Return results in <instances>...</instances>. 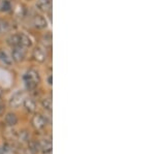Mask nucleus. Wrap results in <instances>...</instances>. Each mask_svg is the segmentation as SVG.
Masks as SVG:
<instances>
[{
	"label": "nucleus",
	"mask_w": 155,
	"mask_h": 154,
	"mask_svg": "<svg viewBox=\"0 0 155 154\" xmlns=\"http://www.w3.org/2000/svg\"><path fill=\"white\" fill-rule=\"evenodd\" d=\"M2 93H3V91H2V88L0 87V98H1V96H2Z\"/></svg>",
	"instance_id": "obj_21"
},
{
	"label": "nucleus",
	"mask_w": 155,
	"mask_h": 154,
	"mask_svg": "<svg viewBox=\"0 0 155 154\" xmlns=\"http://www.w3.org/2000/svg\"><path fill=\"white\" fill-rule=\"evenodd\" d=\"M0 154H1V149H0Z\"/></svg>",
	"instance_id": "obj_22"
},
{
	"label": "nucleus",
	"mask_w": 155,
	"mask_h": 154,
	"mask_svg": "<svg viewBox=\"0 0 155 154\" xmlns=\"http://www.w3.org/2000/svg\"><path fill=\"white\" fill-rule=\"evenodd\" d=\"M11 29V25L6 20H0V34L6 33Z\"/></svg>",
	"instance_id": "obj_15"
},
{
	"label": "nucleus",
	"mask_w": 155,
	"mask_h": 154,
	"mask_svg": "<svg viewBox=\"0 0 155 154\" xmlns=\"http://www.w3.org/2000/svg\"><path fill=\"white\" fill-rule=\"evenodd\" d=\"M4 111H5V106H4V103H0V115H2V114L4 113Z\"/></svg>",
	"instance_id": "obj_20"
},
{
	"label": "nucleus",
	"mask_w": 155,
	"mask_h": 154,
	"mask_svg": "<svg viewBox=\"0 0 155 154\" xmlns=\"http://www.w3.org/2000/svg\"><path fill=\"white\" fill-rule=\"evenodd\" d=\"M7 44L12 48L20 46V34H12L7 38Z\"/></svg>",
	"instance_id": "obj_13"
},
{
	"label": "nucleus",
	"mask_w": 155,
	"mask_h": 154,
	"mask_svg": "<svg viewBox=\"0 0 155 154\" xmlns=\"http://www.w3.org/2000/svg\"><path fill=\"white\" fill-rule=\"evenodd\" d=\"M23 106L28 113H34L36 110V103L33 98H25L23 101Z\"/></svg>",
	"instance_id": "obj_8"
},
{
	"label": "nucleus",
	"mask_w": 155,
	"mask_h": 154,
	"mask_svg": "<svg viewBox=\"0 0 155 154\" xmlns=\"http://www.w3.org/2000/svg\"><path fill=\"white\" fill-rule=\"evenodd\" d=\"M0 60H1L3 63H5V64H12V59L9 57L8 55H7V53L5 51H0Z\"/></svg>",
	"instance_id": "obj_17"
},
{
	"label": "nucleus",
	"mask_w": 155,
	"mask_h": 154,
	"mask_svg": "<svg viewBox=\"0 0 155 154\" xmlns=\"http://www.w3.org/2000/svg\"><path fill=\"white\" fill-rule=\"evenodd\" d=\"M32 23H33L34 27H35L36 29H39V30L46 29L47 27H48L47 19L45 18L44 16H41V15H36V16H34L33 19H32Z\"/></svg>",
	"instance_id": "obj_6"
},
{
	"label": "nucleus",
	"mask_w": 155,
	"mask_h": 154,
	"mask_svg": "<svg viewBox=\"0 0 155 154\" xmlns=\"http://www.w3.org/2000/svg\"><path fill=\"white\" fill-rule=\"evenodd\" d=\"M52 41H53V38H52V34L50 33H47L45 34L44 36L41 37V44H42V47L45 48H51L52 47Z\"/></svg>",
	"instance_id": "obj_14"
},
{
	"label": "nucleus",
	"mask_w": 155,
	"mask_h": 154,
	"mask_svg": "<svg viewBox=\"0 0 155 154\" xmlns=\"http://www.w3.org/2000/svg\"><path fill=\"white\" fill-rule=\"evenodd\" d=\"M26 56V50L21 46L15 47L12 52V59L16 62H22Z\"/></svg>",
	"instance_id": "obj_4"
},
{
	"label": "nucleus",
	"mask_w": 155,
	"mask_h": 154,
	"mask_svg": "<svg viewBox=\"0 0 155 154\" xmlns=\"http://www.w3.org/2000/svg\"><path fill=\"white\" fill-rule=\"evenodd\" d=\"M36 6L41 11H49L52 7V0H37Z\"/></svg>",
	"instance_id": "obj_9"
},
{
	"label": "nucleus",
	"mask_w": 155,
	"mask_h": 154,
	"mask_svg": "<svg viewBox=\"0 0 155 154\" xmlns=\"http://www.w3.org/2000/svg\"><path fill=\"white\" fill-rule=\"evenodd\" d=\"M17 140L20 144H27L29 142V133L27 130H22L20 131L18 135H16Z\"/></svg>",
	"instance_id": "obj_12"
},
{
	"label": "nucleus",
	"mask_w": 155,
	"mask_h": 154,
	"mask_svg": "<svg viewBox=\"0 0 155 154\" xmlns=\"http://www.w3.org/2000/svg\"><path fill=\"white\" fill-rule=\"evenodd\" d=\"M32 57L33 59L39 63H42L47 60L48 58V52H47V49L42 46H38L36 47L35 49L33 50V53H32Z\"/></svg>",
	"instance_id": "obj_2"
},
{
	"label": "nucleus",
	"mask_w": 155,
	"mask_h": 154,
	"mask_svg": "<svg viewBox=\"0 0 155 154\" xmlns=\"http://www.w3.org/2000/svg\"><path fill=\"white\" fill-rule=\"evenodd\" d=\"M20 46L23 48H30L32 46V41L29 35L25 33H20Z\"/></svg>",
	"instance_id": "obj_10"
},
{
	"label": "nucleus",
	"mask_w": 155,
	"mask_h": 154,
	"mask_svg": "<svg viewBox=\"0 0 155 154\" xmlns=\"http://www.w3.org/2000/svg\"><path fill=\"white\" fill-rule=\"evenodd\" d=\"M25 86L28 90H34L41 82V77L35 69H29L24 76Z\"/></svg>",
	"instance_id": "obj_1"
},
{
	"label": "nucleus",
	"mask_w": 155,
	"mask_h": 154,
	"mask_svg": "<svg viewBox=\"0 0 155 154\" xmlns=\"http://www.w3.org/2000/svg\"><path fill=\"white\" fill-rule=\"evenodd\" d=\"M1 154H14V149H12L11 144H4L1 149Z\"/></svg>",
	"instance_id": "obj_19"
},
{
	"label": "nucleus",
	"mask_w": 155,
	"mask_h": 154,
	"mask_svg": "<svg viewBox=\"0 0 155 154\" xmlns=\"http://www.w3.org/2000/svg\"><path fill=\"white\" fill-rule=\"evenodd\" d=\"M24 99H25L24 93L22 91H17L16 93L12 94V96L9 99V106L12 108H19L21 105H23Z\"/></svg>",
	"instance_id": "obj_5"
},
{
	"label": "nucleus",
	"mask_w": 155,
	"mask_h": 154,
	"mask_svg": "<svg viewBox=\"0 0 155 154\" xmlns=\"http://www.w3.org/2000/svg\"><path fill=\"white\" fill-rule=\"evenodd\" d=\"M12 5L8 0H0V11H11Z\"/></svg>",
	"instance_id": "obj_16"
},
{
	"label": "nucleus",
	"mask_w": 155,
	"mask_h": 154,
	"mask_svg": "<svg viewBox=\"0 0 155 154\" xmlns=\"http://www.w3.org/2000/svg\"><path fill=\"white\" fill-rule=\"evenodd\" d=\"M31 124L36 130H41L46 127L47 120L41 114H34V116L31 119Z\"/></svg>",
	"instance_id": "obj_3"
},
{
	"label": "nucleus",
	"mask_w": 155,
	"mask_h": 154,
	"mask_svg": "<svg viewBox=\"0 0 155 154\" xmlns=\"http://www.w3.org/2000/svg\"><path fill=\"white\" fill-rule=\"evenodd\" d=\"M4 121H5V123H6L7 126H9V127H12V126H15L17 123H18V117H17L16 114L8 113V114H6L5 118H4Z\"/></svg>",
	"instance_id": "obj_11"
},
{
	"label": "nucleus",
	"mask_w": 155,
	"mask_h": 154,
	"mask_svg": "<svg viewBox=\"0 0 155 154\" xmlns=\"http://www.w3.org/2000/svg\"><path fill=\"white\" fill-rule=\"evenodd\" d=\"M39 144V151H41L44 154H48L52 152V148H53V144H52L51 139H44Z\"/></svg>",
	"instance_id": "obj_7"
},
{
	"label": "nucleus",
	"mask_w": 155,
	"mask_h": 154,
	"mask_svg": "<svg viewBox=\"0 0 155 154\" xmlns=\"http://www.w3.org/2000/svg\"><path fill=\"white\" fill-rule=\"evenodd\" d=\"M41 105H42V108H44L46 111H49V112L52 111V99H51V97H46V98L42 99Z\"/></svg>",
	"instance_id": "obj_18"
}]
</instances>
